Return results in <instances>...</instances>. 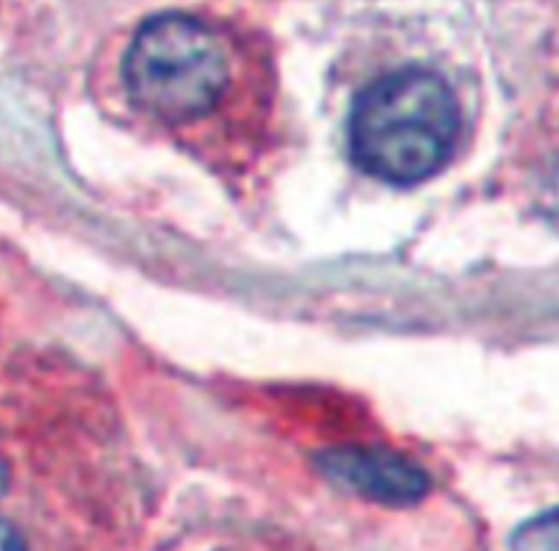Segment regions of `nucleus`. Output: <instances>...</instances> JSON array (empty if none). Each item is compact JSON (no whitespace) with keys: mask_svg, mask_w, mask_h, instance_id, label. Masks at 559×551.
<instances>
[{"mask_svg":"<svg viewBox=\"0 0 559 551\" xmlns=\"http://www.w3.org/2000/svg\"><path fill=\"white\" fill-rule=\"evenodd\" d=\"M3 489H5V464L0 462V494H3Z\"/></svg>","mask_w":559,"mask_h":551,"instance_id":"nucleus-6","label":"nucleus"},{"mask_svg":"<svg viewBox=\"0 0 559 551\" xmlns=\"http://www.w3.org/2000/svg\"><path fill=\"white\" fill-rule=\"evenodd\" d=\"M453 91L429 69H402L371 82L349 112V153L371 178L407 185L435 175L456 140Z\"/></svg>","mask_w":559,"mask_h":551,"instance_id":"nucleus-1","label":"nucleus"},{"mask_svg":"<svg viewBox=\"0 0 559 551\" xmlns=\"http://www.w3.org/2000/svg\"><path fill=\"white\" fill-rule=\"evenodd\" d=\"M320 464L333 483L385 505H409L429 491V475L418 464L382 447H336Z\"/></svg>","mask_w":559,"mask_h":551,"instance_id":"nucleus-3","label":"nucleus"},{"mask_svg":"<svg viewBox=\"0 0 559 551\" xmlns=\"http://www.w3.org/2000/svg\"><path fill=\"white\" fill-rule=\"evenodd\" d=\"M129 98L164 123L205 118L233 82V52L222 31L202 16L164 11L131 38L123 58Z\"/></svg>","mask_w":559,"mask_h":551,"instance_id":"nucleus-2","label":"nucleus"},{"mask_svg":"<svg viewBox=\"0 0 559 551\" xmlns=\"http://www.w3.org/2000/svg\"><path fill=\"white\" fill-rule=\"evenodd\" d=\"M0 551H27L16 529L9 522H3V518H0Z\"/></svg>","mask_w":559,"mask_h":551,"instance_id":"nucleus-5","label":"nucleus"},{"mask_svg":"<svg viewBox=\"0 0 559 551\" xmlns=\"http://www.w3.org/2000/svg\"><path fill=\"white\" fill-rule=\"evenodd\" d=\"M511 551H559V507L524 522L513 535Z\"/></svg>","mask_w":559,"mask_h":551,"instance_id":"nucleus-4","label":"nucleus"}]
</instances>
